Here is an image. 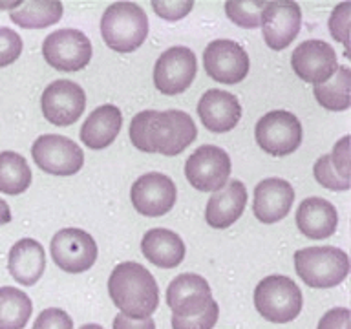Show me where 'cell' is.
Wrapping results in <instances>:
<instances>
[{
    "label": "cell",
    "instance_id": "obj_25",
    "mask_svg": "<svg viewBox=\"0 0 351 329\" xmlns=\"http://www.w3.org/2000/svg\"><path fill=\"white\" fill-rule=\"evenodd\" d=\"M143 256L161 269L178 267L185 258V243L169 229H150L141 240Z\"/></svg>",
    "mask_w": 351,
    "mask_h": 329
},
{
    "label": "cell",
    "instance_id": "obj_11",
    "mask_svg": "<svg viewBox=\"0 0 351 329\" xmlns=\"http://www.w3.org/2000/svg\"><path fill=\"white\" fill-rule=\"evenodd\" d=\"M203 68L213 81L236 84L247 77L251 60L240 44L229 38H219L207 44L203 51Z\"/></svg>",
    "mask_w": 351,
    "mask_h": 329
},
{
    "label": "cell",
    "instance_id": "obj_2",
    "mask_svg": "<svg viewBox=\"0 0 351 329\" xmlns=\"http://www.w3.org/2000/svg\"><path fill=\"white\" fill-rule=\"evenodd\" d=\"M108 293L121 315L136 320L150 318L159 306L158 282L141 263H119L110 274Z\"/></svg>",
    "mask_w": 351,
    "mask_h": 329
},
{
    "label": "cell",
    "instance_id": "obj_34",
    "mask_svg": "<svg viewBox=\"0 0 351 329\" xmlns=\"http://www.w3.org/2000/svg\"><path fill=\"white\" fill-rule=\"evenodd\" d=\"M194 8L192 0H154L152 10L165 21H181L185 19Z\"/></svg>",
    "mask_w": 351,
    "mask_h": 329
},
{
    "label": "cell",
    "instance_id": "obj_6",
    "mask_svg": "<svg viewBox=\"0 0 351 329\" xmlns=\"http://www.w3.org/2000/svg\"><path fill=\"white\" fill-rule=\"evenodd\" d=\"M44 60L59 71H79L92 59V42L79 29L64 27L49 33L43 42Z\"/></svg>",
    "mask_w": 351,
    "mask_h": 329
},
{
    "label": "cell",
    "instance_id": "obj_31",
    "mask_svg": "<svg viewBox=\"0 0 351 329\" xmlns=\"http://www.w3.org/2000/svg\"><path fill=\"white\" fill-rule=\"evenodd\" d=\"M218 317L219 307L216 300H213V304L196 317L180 318L172 315V329H213L218 322Z\"/></svg>",
    "mask_w": 351,
    "mask_h": 329
},
{
    "label": "cell",
    "instance_id": "obj_29",
    "mask_svg": "<svg viewBox=\"0 0 351 329\" xmlns=\"http://www.w3.org/2000/svg\"><path fill=\"white\" fill-rule=\"evenodd\" d=\"M32 185V170L21 154L0 152V192L16 196L26 192Z\"/></svg>",
    "mask_w": 351,
    "mask_h": 329
},
{
    "label": "cell",
    "instance_id": "obj_22",
    "mask_svg": "<svg viewBox=\"0 0 351 329\" xmlns=\"http://www.w3.org/2000/svg\"><path fill=\"white\" fill-rule=\"evenodd\" d=\"M10 274L21 285H35L46 269L44 247L33 238H22L11 247L8 258Z\"/></svg>",
    "mask_w": 351,
    "mask_h": 329
},
{
    "label": "cell",
    "instance_id": "obj_4",
    "mask_svg": "<svg viewBox=\"0 0 351 329\" xmlns=\"http://www.w3.org/2000/svg\"><path fill=\"white\" fill-rule=\"evenodd\" d=\"M295 269L306 285L329 289L344 282L350 273V258L337 247H307L295 252Z\"/></svg>",
    "mask_w": 351,
    "mask_h": 329
},
{
    "label": "cell",
    "instance_id": "obj_18",
    "mask_svg": "<svg viewBox=\"0 0 351 329\" xmlns=\"http://www.w3.org/2000/svg\"><path fill=\"white\" fill-rule=\"evenodd\" d=\"M295 202V191L289 181L267 178L254 188L252 212L262 223H276L289 214Z\"/></svg>",
    "mask_w": 351,
    "mask_h": 329
},
{
    "label": "cell",
    "instance_id": "obj_16",
    "mask_svg": "<svg viewBox=\"0 0 351 329\" xmlns=\"http://www.w3.org/2000/svg\"><path fill=\"white\" fill-rule=\"evenodd\" d=\"M263 40L271 49H285L300 33L302 11L296 2H267L260 19Z\"/></svg>",
    "mask_w": 351,
    "mask_h": 329
},
{
    "label": "cell",
    "instance_id": "obj_35",
    "mask_svg": "<svg viewBox=\"0 0 351 329\" xmlns=\"http://www.w3.org/2000/svg\"><path fill=\"white\" fill-rule=\"evenodd\" d=\"M33 329H73V320L59 307H48L40 311L33 324Z\"/></svg>",
    "mask_w": 351,
    "mask_h": 329
},
{
    "label": "cell",
    "instance_id": "obj_23",
    "mask_svg": "<svg viewBox=\"0 0 351 329\" xmlns=\"http://www.w3.org/2000/svg\"><path fill=\"white\" fill-rule=\"evenodd\" d=\"M123 126V114L114 104H103L82 123L81 141L92 150H103L115 141Z\"/></svg>",
    "mask_w": 351,
    "mask_h": 329
},
{
    "label": "cell",
    "instance_id": "obj_9",
    "mask_svg": "<svg viewBox=\"0 0 351 329\" xmlns=\"http://www.w3.org/2000/svg\"><path fill=\"white\" fill-rule=\"evenodd\" d=\"M186 181L199 192L221 191L230 175V158L223 148L203 145L185 163Z\"/></svg>",
    "mask_w": 351,
    "mask_h": 329
},
{
    "label": "cell",
    "instance_id": "obj_13",
    "mask_svg": "<svg viewBox=\"0 0 351 329\" xmlns=\"http://www.w3.org/2000/svg\"><path fill=\"white\" fill-rule=\"evenodd\" d=\"M176 197L178 191L174 181L161 172L139 175L130 188L132 205L137 212L147 218H159L170 212L176 205Z\"/></svg>",
    "mask_w": 351,
    "mask_h": 329
},
{
    "label": "cell",
    "instance_id": "obj_20",
    "mask_svg": "<svg viewBox=\"0 0 351 329\" xmlns=\"http://www.w3.org/2000/svg\"><path fill=\"white\" fill-rule=\"evenodd\" d=\"M247 205V188L238 180L229 181L221 191L214 192L205 207V219L213 229H227L240 219Z\"/></svg>",
    "mask_w": 351,
    "mask_h": 329
},
{
    "label": "cell",
    "instance_id": "obj_39",
    "mask_svg": "<svg viewBox=\"0 0 351 329\" xmlns=\"http://www.w3.org/2000/svg\"><path fill=\"white\" fill-rule=\"evenodd\" d=\"M81 329H104L103 326H99V324H86V326H82Z\"/></svg>",
    "mask_w": 351,
    "mask_h": 329
},
{
    "label": "cell",
    "instance_id": "obj_33",
    "mask_svg": "<svg viewBox=\"0 0 351 329\" xmlns=\"http://www.w3.org/2000/svg\"><path fill=\"white\" fill-rule=\"evenodd\" d=\"M22 53V38L15 29L0 27V68L13 64Z\"/></svg>",
    "mask_w": 351,
    "mask_h": 329
},
{
    "label": "cell",
    "instance_id": "obj_14",
    "mask_svg": "<svg viewBox=\"0 0 351 329\" xmlns=\"http://www.w3.org/2000/svg\"><path fill=\"white\" fill-rule=\"evenodd\" d=\"M44 117L55 126L73 125L86 108V93L77 82L59 79L44 88L40 97Z\"/></svg>",
    "mask_w": 351,
    "mask_h": 329
},
{
    "label": "cell",
    "instance_id": "obj_21",
    "mask_svg": "<svg viewBox=\"0 0 351 329\" xmlns=\"http://www.w3.org/2000/svg\"><path fill=\"white\" fill-rule=\"evenodd\" d=\"M339 225V212L333 203L322 197H307L296 210V227L311 240H322L335 234Z\"/></svg>",
    "mask_w": 351,
    "mask_h": 329
},
{
    "label": "cell",
    "instance_id": "obj_17",
    "mask_svg": "<svg viewBox=\"0 0 351 329\" xmlns=\"http://www.w3.org/2000/svg\"><path fill=\"white\" fill-rule=\"evenodd\" d=\"M213 293L207 280L194 273H183L170 282L167 289V306L174 317H196L213 304Z\"/></svg>",
    "mask_w": 351,
    "mask_h": 329
},
{
    "label": "cell",
    "instance_id": "obj_27",
    "mask_svg": "<svg viewBox=\"0 0 351 329\" xmlns=\"http://www.w3.org/2000/svg\"><path fill=\"white\" fill-rule=\"evenodd\" d=\"M29 296L15 287H0V329H24L32 317Z\"/></svg>",
    "mask_w": 351,
    "mask_h": 329
},
{
    "label": "cell",
    "instance_id": "obj_7",
    "mask_svg": "<svg viewBox=\"0 0 351 329\" xmlns=\"http://www.w3.org/2000/svg\"><path fill=\"white\" fill-rule=\"evenodd\" d=\"M254 136L263 152L282 158L300 147L302 125L298 117L287 110H273L258 119Z\"/></svg>",
    "mask_w": 351,
    "mask_h": 329
},
{
    "label": "cell",
    "instance_id": "obj_38",
    "mask_svg": "<svg viewBox=\"0 0 351 329\" xmlns=\"http://www.w3.org/2000/svg\"><path fill=\"white\" fill-rule=\"evenodd\" d=\"M11 221V210L10 205L4 202V199H0V225H5Z\"/></svg>",
    "mask_w": 351,
    "mask_h": 329
},
{
    "label": "cell",
    "instance_id": "obj_19",
    "mask_svg": "<svg viewBox=\"0 0 351 329\" xmlns=\"http://www.w3.org/2000/svg\"><path fill=\"white\" fill-rule=\"evenodd\" d=\"M197 115L208 132L223 134L240 123L241 106L230 92L208 90L197 103Z\"/></svg>",
    "mask_w": 351,
    "mask_h": 329
},
{
    "label": "cell",
    "instance_id": "obj_10",
    "mask_svg": "<svg viewBox=\"0 0 351 329\" xmlns=\"http://www.w3.org/2000/svg\"><path fill=\"white\" fill-rule=\"evenodd\" d=\"M197 71L196 55L185 46H172L154 66V84L165 95H178L191 88Z\"/></svg>",
    "mask_w": 351,
    "mask_h": 329
},
{
    "label": "cell",
    "instance_id": "obj_1",
    "mask_svg": "<svg viewBox=\"0 0 351 329\" xmlns=\"http://www.w3.org/2000/svg\"><path fill=\"white\" fill-rule=\"evenodd\" d=\"M196 137V125L183 110H143L132 117L130 141L141 152L178 156Z\"/></svg>",
    "mask_w": 351,
    "mask_h": 329
},
{
    "label": "cell",
    "instance_id": "obj_5",
    "mask_svg": "<svg viewBox=\"0 0 351 329\" xmlns=\"http://www.w3.org/2000/svg\"><path fill=\"white\" fill-rule=\"evenodd\" d=\"M302 304L300 287L282 274L263 278L254 289V307L267 322H293L300 315Z\"/></svg>",
    "mask_w": 351,
    "mask_h": 329
},
{
    "label": "cell",
    "instance_id": "obj_37",
    "mask_svg": "<svg viewBox=\"0 0 351 329\" xmlns=\"http://www.w3.org/2000/svg\"><path fill=\"white\" fill-rule=\"evenodd\" d=\"M114 329H156V322H154L152 318L136 320V318H128L119 313L114 318Z\"/></svg>",
    "mask_w": 351,
    "mask_h": 329
},
{
    "label": "cell",
    "instance_id": "obj_24",
    "mask_svg": "<svg viewBox=\"0 0 351 329\" xmlns=\"http://www.w3.org/2000/svg\"><path fill=\"white\" fill-rule=\"evenodd\" d=\"M315 180L328 191H350V137L344 136L333 147V152L324 154L313 167Z\"/></svg>",
    "mask_w": 351,
    "mask_h": 329
},
{
    "label": "cell",
    "instance_id": "obj_12",
    "mask_svg": "<svg viewBox=\"0 0 351 329\" xmlns=\"http://www.w3.org/2000/svg\"><path fill=\"white\" fill-rule=\"evenodd\" d=\"M51 256L57 267L66 273L79 274L92 267L97 260V243L82 229H60L51 238Z\"/></svg>",
    "mask_w": 351,
    "mask_h": 329
},
{
    "label": "cell",
    "instance_id": "obj_8",
    "mask_svg": "<svg viewBox=\"0 0 351 329\" xmlns=\"http://www.w3.org/2000/svg\"><path fill=\"white\" fill-rule=\"evenodd\" d=\"M33 161L40 170L51 175H73L84 164V152L70 137L44 134L32 147Z\"/></svg>",
    "mask_w": 351,
    "mask_h": 329
},
{
    "label": "cell",
    "instance_id": "obj_32",
    "mask_svg": "<svg viewBox=\"0 0 351 329\" xmlns=\"http://www.w3.org/2000/svg\"><path fill=\"white\" fill-rule=\"evenodd\" d=\"M350 2H342L333 10L331 16H329V32L335 40H339L340 44H344L346 48L350 46Z\"/></svg>",
    "mask_w": 351,
    "mask_h": 329
},
{
    "label": "cell",
    "instance_id": "obj_15",
    "mask_svg": "<svg viewBox=\"0 0 351 329\" xmlns=\"http://www.w3.org/2000/svg\"><path fill=\"white\" fill-rule=\"evenodd\" d=\"M291 68L302 81L318 86L329 81L335 71L339 70V59L331 44L311 38L304 40L293 49Z\"/></svg>",
    "mask_w": 351,
    "mask_h": 329
},
{
    "label": "cell",
    "instance_id": "obj_28",
    "mask_svg": "<svg viewBox=\"0 0 351 329\" xmlns=\"http://www.w3.org/2000/svg\"><path fill=\"white\" fill-rule=\"evenodd\" d=\"M350 90H351V71L348 66H339L333 77L324 84L313 88L318 104L331 112H344L350 108Z\"/></svg>",
    "mask_w": 351,
    "mask_h": 329
},
{
    "label": "cell",
    "instance_id": "obj_3",
    "mask_svg": "<svg viewBox=\"0 0 351 329\" xmlns=\"http://www.w3.org/2000/svg\"><path fill=\"white\" fill-rule=\"evenodd\" d=\"M101 35L106 46L114 51L132 53L147 40V13L136 2L110 4L101 19Z\"/></svg>",
    "mask_w": 351,
    "mask_h": 329
},
{
    "label": "cell",
    "instance_id": "obj_30",
    "mask_svg": "<svg viewBox=\"0 0 351 329\" xmlns=\"http://www.w3.org/2000/svg\"><path fill=\"white\" fill-rule=\"evenodd\" d=\"M267 2H258V0H249V2H225V13L236 26L240 27H258L260 19L265 10Z\"/></svg>",
    "mask_w": 351,
    "mask_h": 329
},
{
    "label": "cell",
    "instance_id": "obj_36",
    "mask_svg": "<svg viewBox=\"0 0 351 329\" xmlns=\"http://www.w3.org/2000/svg\"><path fill=\"white\" fill-rule=\"evenodd\" d=\"M350 317L348 307H335L320 318L317 329H350Z\"/></svg>",
    "mask_w": 351,
    "mask_h": 329
},
{
    "label": "cell",
    "instance_id": "obj_26",
    "mask_svg": "<svg viewBox=\"0 0 351 329\" xmlns=\"http://www.w3.org/2000/svg\"><path fill=\"white\" fill-rule=\"evenodd\" d=\"M11 21L16 26L27 27V29H38V27L53 26L55 22L62 16V4L51 2V0H29L21 2L19 8L11 11Z\"/></svg>",
    "mask_w": 351,
    "mask_h": 329
}]
</instances>
